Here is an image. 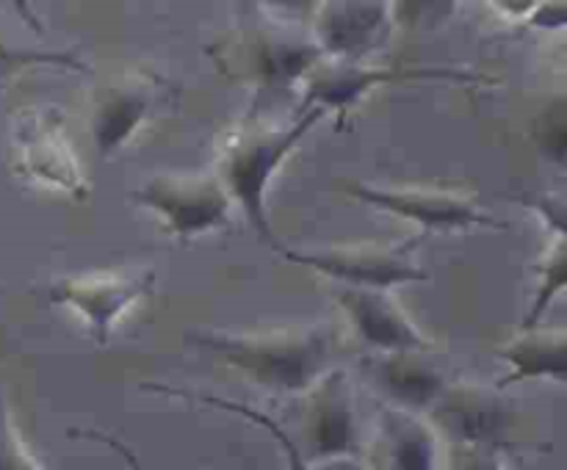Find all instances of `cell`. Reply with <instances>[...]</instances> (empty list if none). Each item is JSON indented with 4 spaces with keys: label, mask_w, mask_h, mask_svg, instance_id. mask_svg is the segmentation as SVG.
<instances>
[{
    "label": "cell",
    "mask_w": 567,
    "mask_h": 470,
    "mask_svg": "<svg viewBox=\"0 0 567 470\" xmlns=\"http://www.w3.org/2000/svg\"><path fill=\"white\" fill-rule=\"evenodd\" d=\"M197 341L225 354L238 370L252 376L260 385L282 387V390L308 385L330 354V335L324 330H277L249 332V335L210 332V335H197Z\"/></svg>",
    "instance_id": "1"
},
{
    "label": "cell",
    "mask_w": 567,
    "mask_h": 470,
    "mask_svg": "<svg viewBox=\"0 0 567 470\" xmlns=\"http://www.w3.org/2000/svg\"><path fill=\"white\" fill-rule=\"evenodd\" d=\"M321 116V108L310 111L305 119L291 122V125H275V122H249L241 125L230 136L221 153V182L227 194L238 197L241 208L258 227L260 236L271 238L269 224L264 213V188L269 182L271 171L277 169L288 149L310 130L316 119Z\"/></svg>",
    "instance_id": "2"
},
{
    "label": "cell",
    "mask_w": 567,
    "mask_h": 470,
    "mask_svg": "<svg viewBox=\"0 0 567 470\" xmlns=\"http://www.w3.org/2000/svg\"><path fill=\"white\" fill-rule=\"evenodd\" d=\"M133 199L155 210L166 230L181 238L216 230L230 219V194L214 175H158Z\"/></svg>",
    "instance_id": "3"
},
{
    "label": "cell",
    "mask_w": 567,
    "mask_h": 470,
    "mask_svg": "<svg viewBox=\"0 0 567 470\" xmlns=\"http://www.w3.org/2000/svg\"><path fill=\"white\" fill-rule=\"evenodd\" d=\"M421 238L404 243H349L330 247L319 252H286L291 260L308 263L338 280L358 282V285H399L408 280H426L424 271L415 265L413 254Z\"/></svg>",
    "instance_id": "4"
},
{
    "label": "cell",
    "mask_w": 567,
    "mask_h": 470,
    "mask_svg": "<svg viewBox=\"0 0 567 470\" xmlns=\"http://www.w3.org/2000/svg\"><path fill=\"white\" fill-rule=\"evenodd\" d=\"M354 197L371 205L388 208L391 213L408 216L424 224L426 230H465L471 224L504 227L476 208L474 197L457 186H404V188H371L354 186Z\"/></svg>",
    "instance_id": "5"
},
{
    "label": "cell",
    "mask_w": 567,
    "mask_h": 470,
    "mask_svg": "<svg viewBox=\"0 0 567 470\" xmlns=\"http://www.w3.org/2000/svg\"><path fill=\"white\" fill-rule=\"evenodd\" d=\"M153 285V271H103V274L72 276L50 288V299L75 307L94 330L97 343L109 341L114 321L136 304Z\"/></svg>",
    "instance_id": "6"
},
{
    "label": "cell",
    "mask_w": 567,
    "mask_h": 470,
    "mask_svg": "<svg viewBox=\"0 0 567 470\" xmlns=\"http://www.w3.org/2000/svg\"><path fill=\"white\" fill-rule=\"evenodd\" d=\"M321 55L313 39L288 36L277 31H258L241 36L230 55H221V64H230L233 75L260 77L266 83H291Z\"/></svg>",
    "instance_id": "7"
},
{
    "label": "cell",
    "mask_w": 567,
    "mask_h": 470,
    "mask_svg": "<svg viewBox=\"0 0 567 470\" xmlns=\"http://www.w3.org/2000/svg\"><path fill=\"white\" fill-rule=\"evenodd\" d=\"M161 88H164L161 77L131 72V75L114 77L100 92L97 111H94V138H97L100 153H111L114 147H120L142 125Z\"/></svg>",
    "instance_id": "8"
},
{
    "label": "cell",
    "mask_w": 567,
    "mask_h": 470,
    "mask_svg": "<svg viewBox=\"0 0 567 470\" xmlns=\"http://www.w3.org/2000/svg\"><path fill=\"white\" fill-rule=\"evenodd\" d=\"M341 304L349 310L354 330L365 343L377 348H393V352H410V348H426V337L419 326L408 318L396 299L385 291H347Z\"/></svg>",
    "instance_id": "9"
},
{
    "label": "cell",
    "mask_w": 567,
    "mask_h": 470,
    "mask_svg": "<svg viewBox=\"0 0 567 470\" xmlns=\"http://www.w3.org/2000/svg\"><path fill=\"white\" fill-rule=\"evenodd\" d=\"M310 446L316 457H336V453L352 451L354 424H352V398L349 385L341 374H332L316 387L310 401Z\"/></svg>",
    "instance_id": "10"
},
{
    "label": "cell",
    "mask_w": 567,
    "mask_h": 470,
    "mask_svg": "<svg viewBox=\"0 0 567 470\" xmlns=\"http://www.w3.org/2000/svg\"><path fill=\"white\" fill-rule=\"evenodd\" d=\"M441 418L460 440L485 446L504 429V407L487 387H454L443 393Z\"/></svg>",
    "instance_id": "11"
},
{
    "label": "cell",
    "mask_w": 567,
    "mask_h": 470,
    "mask_svg": "<svg viewBox=\"0 0 567 470\" xmlns=\"http://www.w3.org/2000/svg\"><path fill=\"white\" fill-rule=\"evenodd\" d=\"M498 354L515 365V374L507 382L526 379V376H565V332L563 330H540L526 332L515 341L498 346Z\"/></svg>",
    "instance_id": "12"
},
{
    "label": "cell",
    "mask_w": 567,
    "mask_h": 470,
    "mask_svg": "<svg viewBox=\"0 0 567 470\" xmlns=\"http://www.w3.org/2000/svg\"><path fill=\"white\" fill-rule=\"evenodd\" d=\"M341 14H321V33L332 50L341 53H358L369 48L374 33L385 22V6H365V3H332Z\"/></svg>",
    "instance_id": "13"
},
{
    "label": "cell",
    "mask_w": 567,
    "mask_h": 470,
    "mask_svg": "<svg viewBox=\"0 0 567 470\" xmlns=\"http://www.w3.org/2000/svg\"><path fill=\"white\" fill-rule=\"evenodd\" d=\"M377 379L399 401L421 404L441 396V382H437V376L421 368L415 359L402 357V354L391 359H380L377 363Z\"/></svg>",
    "instance_id": "14"
},
{
    "label": "cell",
    "mask_w": 567,
    "mask_h": 470,
    "mask_svg": "<svg viewBox=\"0 0 567 470\" xmlns=\"http://www.w3.org/2000/svg\"><path fill=\"white\" fill-rule=\"evenodd\" d=\"M432 462H435L432 431L419 420L402 418V429H396L399 470H432Z\"/></svg>",
    "instance_id": "15"
},
{
    "label": "cell",
    "mask_w": 567,
    "mask_h": 470,
    "mask_svg": "<svg viewBox=\"0 0 567 470\" xmlns=\"http://www.w3.org/2000/svg\"><path fill=\"white\" fill-rule=\"evenodd\" d=\"M0 470H39L31 453L17 440V431L11 429L6 412H0Z\"/></svg>",
    "instance_id": "16"
},
{
    "label": "cell",
    "mask_w": 567,
    "mask_h": 470,
    "mask_svg": "<svg viewBox=\"0 0 567 470\" xmlns=\"http://www.w3.org/2000/svg\"><path fill=\"white\" fill-rule=\"evenodd\" d=\"M313 470H365V468L360 464L358 457H352V453H336V457L321 459Z\"/></svg>",
    "instance_id": "17"
},
{
    "label": "cell",
    "mask_w": 567,
    "mask_h": 470,
    "mask_svg": "<svg viewBox=\"0 0 567 470\" xmlns=\"http://www.w3.org/2000/svg\"><path fill=\"white\" fill-rule=\"evenodd\" d=\"M493 470H504V468H498V464H496V468H493Z\"/></svg>",
    "instance_id": "18"
}]
</instances>
